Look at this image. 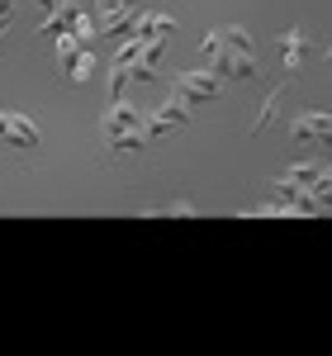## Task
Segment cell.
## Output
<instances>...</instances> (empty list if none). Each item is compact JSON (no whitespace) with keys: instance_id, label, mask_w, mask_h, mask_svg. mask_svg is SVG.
<instances>
[{"instance_id":"1","label":"cell","mask_w":332,"mask_h":356,"mask_svg":"<svg viewBox=\"0 0 332 356\" xmlns=\"http://www.w3.org/2000/svg\"><path fill=\"white\" fill-rule=\"evenodd\" d=\"M223 90V76H214V72H181L176 76V86H171V95L176 100H185V105H204V100H214Z\"/></svg>"},{"instance_id":"2","label":"cell","mask_w":332,"mask_h":356,"mask_svg":"<svg viewBox=\"0 0 332 356\" xmlns=\"http://www.w3.org/2000/svg\"><path fill=\"white\" fill-rule=\"evenodd\" d=\"M128 129H142V110H138V105H128V100L119 95V100H110V110H105L100 134L114 138V134H128Z\"/></svg>"},{"instance_id":"3","label":"cell","mask_w":332,"mask_h":356,"mask_svg":"<svg viewBox=\"0 0 332 356\" xmlns=\"http://www.w3.org/2000/svg\"><path fill=\"white\" fill-rule=\"evenodd\" d=\"M313 53V38H308L304 29H290V33H280V57H285V72L294 76L299 67H304V57Z\"/></svg>"},{"instance_id":"4","label":"cell","mask_w":332,"mask_h":356,"mask_svg":"<svg viewBox=\"0 0 332 356\" xmlns=\"http://www.w3.org/2000/svg\"><path fill=\"white\" fill-rule=\"evenodd\" d=\"M328 114L323 110H308V114H299V119H294V124H290V138H294V143H328Z\"/></svg>"},{"instance_id":"5","label":"cell","mask_w":332,"mask_h":356,"mask_svg":"<svg viewBox=\"0 0 332 356\" xmlns=\"http://www.w3.org/2000/svg\"><path fill=\"white\" fill-rule=\"evenodd\" d=\"M0 138L15 147H38V129L28 124L24 114H0Z\"/></svg>"},{"instance_id":"6","label":"cell","mask_w":332,"mask_h":356,"mask_svg":"<svg viewBox=\"0 0 332 356\" xmlns=\"http://www.w3.org/2000/svg\"><path fill=\"white\" fill-rule=\"evenodd\" d=\"M76 19H81V5H76V0H62L53 15L43 19V33H67V29L76 24Z\"/></svg>"},{"instance_id":"7","label":"cell","mask_w":332,"mask_h":356,"mask_svg":"<svg viewBox=\"0 0 332 356\" xmlns=\"http://www.w3.org/2000/svg\"><path fill=\"white\" fill-rule=\"evenodd\" d=\"M142 143H147V138H142V129H128V134H114V138H105V152H110V157H133V152H138Z\"/></svg>"},{"instance_id":"8","label":"cell","mask_w":332,"mask_h":356,"mask_svg":"<svg viewBox=\"0 0 332 356\" xmlns=\"http://www.w3.org/2000/svg\"><path fill=\"white\" fill-rule=\"evenodd\" d=\"M223 33V43H228V53H247V57H256V43H251V33L242 24H228V29H219Z\"/></svg>"},{"instance_id":"9","label":"cell","mask_w":332,"mask_h":356,"mask_svg":"<svg viewBox=\"0 0 332 356\" xmlns=\"http://www.w3.org/2000/svg\"><path fill=\"white\" fill-rule=\"evenodd\" d=\"M285 86H290V81H285ZM285 86H276V90L266 95V105H261V114H256V124H251V134H266V129H271V119H276L280 100H285Z\"/></svg>"},{"instance_id":"10","label":"cell","mask_w":332,"mask_h":356,"mask_svg":"<svg viewBox=\"0 0 332 356\" xmlns=\"http://www.w3.org/2000/svg\"><path fill=\"white\" fill-rule=\"evenodd\" d=\"M251 76H256V57H247V53L228 57V81H251Z\"/></svg>"},{"instance_id":"11","label":"cell","mask_w":332,"mask_h":356,"mask_svg":"<svg viewBox=\"0 0 332 356\" xmlns=\"http://www.w3.org/2000/svg\"><path fill=\"white\" fill-rule=\"evenodd\" d=\"M157 119H166V124H171V129H176V124H190V105H185V100H176V95H171V100H166L162 110H157Z\"/></svg>"},{"instance_id":"12","label":"cell","mask_w":332,"mask_h":356,"mask_svg":"<svg viewBox=\"0 0 332 356\" xmlns=\"http://www.w3.org/2000/svg\"><path fill=\"white\" fill-rule=\"evenodd\" d=\"M157 214H171V219H185V214H194V204H190V200H176V204H162Z\"/></svg>"},{"instance_id":"13","label":"cell","mask_w":332,"mask_h":356,"mask_svg":"<svg viewBox=\"0 0 332 356\" xmlns=\"http://www.w3.org/2000/svg\"><path fill=\"white\" fill-rule=\"evenodd\" d=\"M10 15H15V0H0V24H10Z\"/></svg>"},{"instance_id":"14","label":"cell","mask_w":332,"mask_h":356,"mask_svg":"<svg viewBox=\"0 0 332 356\" xmlns=\"http://www.w3.org/2000/svg\"><path fill=\"white\" fill-rule=\"evenodd\" d=\"M38 5H43V10H48V15H53L57 5H62V0H38Z\"/></svg>"}]
</instances>
